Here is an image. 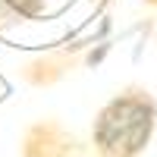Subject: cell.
Wrapping results in <instances>:
<instances>
[{
    "label": "cell",
    "mask_w": 157,
    "mask_h": 157,
    "mask_svg": "<svg viewBox=\"0 0 157 157\" xmlns=\"http://www.w3.org/2000/svg\"><path fill=\"white\" fill-rule=\"evenodd\" d=\"M157 126V101L145 88H126L94 116L91 138L101 157H138Z\"/></svg>",
    "instance_id": "cell-1"
},
{
    "label": "cell",
    "mask_w": 157,
    "mask_h": 157,
    "mask_svg": "<svg viewBox=\"0 0 157 157\" xmlns=\"http://www.w3.org/2000/svg\"><path fill=\"white\" fill-rule=\"evenodd\" d=\"M47 0H0V19L19 22V19H38L44 13Z\"/></svg>",
    "instance_id": "cell-2"
},
{
    "label": "cell",
    "mask_w": 157,
    "mask_h": 157,
    "mask_svg": "<svg viewBox=\"0 0 157 157\" xmlns=\"http://www.w3.org/2000/svg\"><path fill=\"white\" fill-rule=\"evenodd\" d=\"M148 3H157V0H148Z\"/></svg>",
    "instance_id": "cell-3"
}]
</instances>
